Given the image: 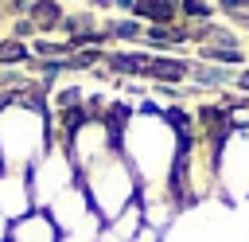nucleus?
<instances>
[{
    "mask_svg": "<svg viewBox=\"0 0 249 242\" xmlns=\"http://www.w3.org/2000/svg\"><path fill=\"white\" fill-rule=\"evenodd\" d=\"M78 183L86 187V195H89L93 211H97L105 222H109V219H117L124 207H132V203L140 199V183H136V176H132L128 160L121 156V148H117V152H109L105 160H97L93 168L78 172Z\"/></svg>",
    "mask_w": 249,
    "mask_h": 242,
    "instance_id": "2",
    "label": "nucleus"
},
{
    "mask_svg": "<svg viewBox=\"0 0 249 242\" xmlns=\"http://www.w3.org/2000/svg\"><path fill=\"white\" fill-rule=\"evenodd\" d=\"M179 16H187V20H210V4L206 0H179Z\"/></svg>",
    "mask_w": 249,
    "mask_h": 242,
    "instance_id": "13",
    "label": "nucleus"
},
{
    "mask_svg": "<svg viewBox=\"0 0 249 242\" xmlns=\"http://www.w3.org/2000/svg\"><path fill=\"white\" fill-rule=\"evenodd\" d=\"M31 51L23 47V43H16V39H8V43H0V62H19V59H27Z\"/></svg>",
    "mask_w": 249,
    "mask_h": 242,
    "instance_id": "14",
    "label": "nucleus"
},
{
    "mask_svg": "<svg viewBox=\"0 0 249 242\" xmlns=\"http://www.w3.org/2000/svg\"><path fill=\"white\" fill-rule=\"evenodd\" d=\"M47 215H51V222L58 226V234H70V230H78V226L93 215V203H89L86 187H82V183H74V187H66L58 199H51Z\"/></svg>",
    "mask_w": 249,
    "mask_h": 242,
    "instance_id": "4",
    "label": "nucleus"
},
{
    "mask_svg": "<svg viewBox=\"0 0 249 242\" xmlns=\"http://www.w3.org/2000/svg\"><path fill=\"white\" fill-rule=\"evenodd\" d=\"M202 55L210 59V62H218V66H237L245 55H241V47H214V43H206L202 47Z\"/></svg>",
    "mask_w": 249,
    "mask_h": 242,
    "instance_id": "10",
    "label": "nucleus"
},
{
    "mask_svg": "<svg viewBox=\"0 0 249 242\" xmlns=\"http://www.w3.org/2000/svg\"><path fill=\"white\" fill-rule=\"evenodd\" d=\"M233 82H237V86H241V90H249V70H241V74H237V78H233Z\"/></svg>",
    "mask_w": 249,
    "mask_h": 242,
    "instance_id": "17",
    "label": "nucleus"
},
{
    "mask_svg": "<svg viewBox=\"0 0 249 242\" xmlns=\"http://www.w3.org/2000/svg\"><path fill=\"white\" fill-rule=\"evenodd\" d=\"M152 59H156V55H144V51H117V55H109L105 62H109V70H117V74H144V78H148Z\"/></svg>",
    "mask_w": 249,
    "mask_h": 242,
    "instance_id": "8",
    "label": "nucleus"
},
{
    "mask_svg": "<svg viewBox=\"0 0 249 242\" xmlns=\"http://www.w3.org/2000/svg\"><path fill=\"white\" fill-rule=\"evenodd\" d=\"M27 183H31V199H35L39 211H47L51 199H58L66 187L78 183V168H74V160H70V152H66L62 141H51V148L27 172Z\"/></svg>",
    "mask_w": 249,
    "mask_h": 242,
    "instance_id": "3",
    "label": "nucleus"
},
{
    "mask_svg": "<svg viewBox=\"0 0 249 242\" xmlns=\"http://www.w3.org/2000/svg\"><path fill=\"white\" fill-rule=\"evenodd\" d=\"M27 211H35L27 172H8V168H0V215L16 222V219H23Z\"/></svg>",
    "mask_w": 249,
    "mask_h": 242,
    "instance_id": "5",
    "label": "nucleus"
},
{
    "mask_svg": "<svg viewBox=\"0 0 249 242\" xmlns=\"http://www.w3.org/2000/svg\"><path fill=\"white\" fill-rule=\"evenodd\" d=\"M8 242H58V226L51 222L47 211H27L23 219L12 222V238Z\"/></svg>",
    "mask_w": 249,
    "mask_h": 242,
    "instance_id": "6",
    "label": "nucleus"
},
{
    "mask_svg": "<svg viewBox=\"0 0 249 242\" xmlns=\"http://www.w3.org/2000/svg\"><path fill=\"white\" fill-rule=\"evenodd\" d=\"M31 20H39V23H62V12H58V4H51V0H39V4H31Z\"/></svg>",
    "mask_w": 249,
    "mask_h": 242,
    "instance_id": "11",
    "label": "nucleus"
},
{
    "mask_svg": "<svg viewBox=\"0 0 249 242\" xmlns=\"http://www.w3.org/2000/svg\"><path fill=\"white\" fill-rule=\"evenodd\" d=\"M140 31H144V27H140L136 20H117V23H109V27H105V35H109V39H140Z\"/></svg>",
    "mask_w": 249,
    "mask_h": 242,
    "instance_id": "12",
    "label": "nucleus"
},
{
    "mask_svg": "<svg viewBox=\"0 0 249 242\" xmlns=\"http://www.w3.org/2000/svg\"><path fill=\"white\" fill-rule=\"evenodd\" d=\"M8 238H12V219L0 215V242H8Z\"/></svg>",
    "mask_w": 249,
    "mask_h": 242,
    "instance_id": "16",
    "label": "nucleus"
},
{
    "mask_svg": "<svg viewBox=\"0 0 249 242\" xmlns=\"http://www.w3.org/2000/svg\"><path fill=\"white\" fill-rule=\"evenodd\" d=\"M140 20H148V23H160V27H171V20L179 16V0H136V8H132Z\"/></svg>",
    "mask_w": 249,
    "mask_h": 242,
    "instance_id": "7",
    "label": "nucleus"
},
{
    "mask_svg": "<svg viewBox=\"0 0 249 242\" xmlns=\"http://www.w3.org/2000/svg\"><path fill=\"white\" fill-rule=\"evenodd\" d=\"M218 8H226V12H241V8H249V0H218Z\"/></svg>",
    "mask_w": 249,
    "mask_h": 242,
    "instance_id": "15",
    "label": "nucleus"
},
{
    "mask_svg": "<svg viewBox=\"0 0 249 242\" xmlns=\"http://www.w3.org/2000/svg\"><path fill=\"white\" fill-rule=\"evenodd\" d=\"M191 74H195V82H202V86H230L237 74H230L226 66H191Z\"/></svg>",
    "mask_w": 249,
    "mask_h": 242,
    "instance_id": "9",
    "label": "nucleus"
},
{
    "mask_svg": "<svg viewBox=\"0 0 249 242\" xmlns=\"http://www.w3.org/2000/svg\"><path fill=\"white\" fill-rule=\"evenodd\" d=\"M51 148V129H47V113L43 101L23 98V101H8L0 109V168L8 172H31L39 164V156Z\"/></svg>",
    "mask_w": 249,
    "mask_h": 242,
    "instance_id": "1",
    "label": "nucleus"
}]
</instances>
